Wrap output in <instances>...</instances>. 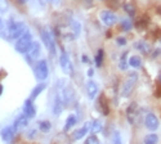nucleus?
<instances>
[{
  "instance_id": "nucleus-39",
  "label": "nucleus",
  "mask_w": 161,
  "mask_h": 144,
  "mask_svg": "<svg viewBox=\"0 0 161 144\" xmlns=\"http://www.w3.org/2000/svg\"><path fill=\"white\" fill-rule=\"evenodd\" d=\"M3 90H4V89H3V85H2V84H0V95H2V94H3Z\"/></svg>"
},
{
  "instance_id": "nucleus-2",
  "label": "nucleus",
  "mask_w": 161,
  "mask_h": 144,
  "mask_svg": "<svg viewBox=\"0 0 161 144\" xmlns=\"http://www.w3.org/2000/svg\"><path fill=\"white\" fill-rule=\"evenodd\" d=\"M32 35L29 32V31H26L19 39H17V41H16V51H18V53L21 54H26L29 51L31 44H32Z\"/></svg>"
},
{
  "instance_id": "nucleus-35",
  "label": "nucleus",
  "mask_w": 161,
  "mask_h": 144,
  "mask_svg": "<svg viewBox=\"0 0 161 144\" xmlns=\"http://www.w3.org/2000/svg\"><path fill=\"white\" fill-rule=\"evenodd\" d=\"M3 29H4V21H3L2 18H0V32L3 31Z\"/></svg>"
},
{
  "instance_id": "nucleus-5",
  "label": "nucleus",
  "mask_w": 161,
  "mask_h": 144,
  "mask_svg": "<svg viewBox=\"0 0 161 144\" xmlns=\"http://www.w3.org/2000/svg\"><path fill=\"white\" fill-rule=\"evenodd\" d=\"M35 71V76L39 81H44L45 78L48 77L49 75V67H48V63L47 61L42 59V61H39L37 64H36V67L34 68Z\"/></svg>"
},
{
  "instance_id": "nucleus-32",
  "label": "nucleus",
  "mask_w": 161,
  "mask_h": 144,
  "mask_svg": "<svg viewBox=\"0 0 161 144\" xmlns=\"http://www.w3.org/2000/svg\"><path fill=\"white\" fill-rule=\"evenodd\" d=\"M8 10V2L7 0H0V13H5Z\"/></svg>"
},
{
  "instance_id": "nucleus-22",
  "label": "nucleus",
  "mask_w": 161,
  "mask_h": 144,
  "mask_svg": "<svg viewBox=\"0 0 161 144\" xmlns=\"http://www.w3.org/2000/svg\"><path fill=\"white\" fill-rule=\"evenodd\" d=\"M126 57H128V51H125V53L120 57V62H119V68L120 70H123V71H125L126 68H128V66H129V61L126 59Z\"/></svg>"
},
{
  "instance_id": "nucleus-38",
  "label": "nucleus",
  "mask_w": 161,
  "mask_h": 144,
  "mask_svg": "<svg viewBox=\"0 0 161 144\" xmlns=\"http://www.w3.org/2000/svg\"><path fill=\"white\" fill-rule=\"evenodd\" d=\"M84 2L88 4V5H90V4H93V0H84Z\"/></svg>"
},
{
  "instance_id": "nucleus-11",
  "label": "nucleus",
  "mask_w": 161,
  "mask_h": 144,
  "mask_svg": "<svg viewBox=\"0 0 161 144\" xmlns=\"http://www.w3.org/2000/svg\"><path fill=\"white\" fill-rule=\"evenodd\" d=\"M101 19L106 26H114L117 22V17L111 10H103L101 13Z\"/></svg>"
},
{
  "instance_id": "nucleus-31",
  "label": "nucleus",
  "mask_w": 161,
  "mask_h": 144,
  "mask_svg": "<svg viewBox=\"0 0 161 144\" xmlns=\"http://www.w3.org/2000/svg\"><path fill=\"white\" fill-rule=\"evenodd\" d=\"M85 144H101V143H99L98 138L96 136V134H92V135L86 139V143H85Z\"/></svg>"
},
{
  "instance_id": "nucleus-36",
  "label": "nucleus",
  "mask_w": 161,
  "mask_h": 144,
  "mask_svg": "<svg viewBox=\"0 0 161 144\" xmlns=\"http://www.w3.org/2000/svg\"><path fill=\"white\" fill-rule=\"evenodd\" d=\"M93 75H94V70H93V68H89V71H88V76L92 77Z\"/></svg>"
},
{
  "instance_id": "nucleus-28",
  "label": "nucleus",
  "mask_w": 161,
  "mask_h": 144,
  "mask_svg": "<svg viewBox=\"0 0 161 144\" xmlns=\"http://www.w3.org/2000/svg\"><path fill=\"white\" fill-rule=\"evenodd\" d=\"M124 9H125V12L128 13L130 17L136 16V8H134L133 4H129V3H128V4H124Z\"/></svg>"
},
{
  "instance_id": "nucleus-16",
  "label": "nucleus",
  "mask_w": 161,
  "mask_h": 144,
  "mask_svg": "<svg viewBox=\"0 0 161 144\" xmlns=\"http://www.w3.org/2000/svg\"><path fill=\"white\" fill-rule=\"evenodd\" d=\"M89 129H90V122H85L81 127H80L79 130H76V131L74 133V139L75 140H80L81 138H84L89 133Z\"/></svg>"
},
{
  "instance_id": "nucleus-6",
  "label": "nucleus",
  "mask_w": 161,
  "mask_h": 144,
  "mask_svg": "<svg viewBox=\"0 0 161 144\" xmlns=\"http://www.w3.org/2000/svg\"><path fill=\"white\" fill-rule=\"evenodd\" d=\"M63 107H64V103H63V99L61 97V94L58 93V90L54 93V97H53V104H52V111H53V115L54 116H59L63 111Z\"/></svg>"
},
{
  "instance_id": "nucleus-37",
  "label": "nucleus",
  "mask_w": 161,
  "mask_h": 144,
  "mask_svg": "<svg viewBox=\"0 0 161 144\" xmlns=\"http://www.w3.org/2000/svg\"><path fill=\"white\" fill-rule=\"evenodd\" d=\"M49 3H52V4H58L59 3V0H48Z\"/></svg>"
},
{
  "instance_id": "nucleus-33",
  "label": "nucleus",
  "mask_w": 161,
  "mask_h": 144,
  "mask_svg": "<svg viewBox=\"0 0 161 144\" xmlns=\"http://www.w3.org/2000/svg\"><path fill=\"white\" fill-rule=\"evenodd\" d=\"M116 43H117V45H120V46L126 45V39H125V37H123V36H120V37H117V39H116Z\"/></svg>"
},
{
  "instance_id": "nucleus-12",
  "label": "nucleus",
  "mask_w": 161,
  "mask_h": 144,
  "mask_svg": "<svg viewBox=\"0 0 161 144\" xmlns=\"http://www.w3.org/2000/svg\"><path fill=\"white\" fill-rule=\"evenodd\" d=\"M14 135H16V130L13 126H5L2 131H0V136H2V139L5 143H10L13 140V138H14Z\"/></svg>"
},
{
  "instance_id": "nucleus-26",
  "label": "nucleus",
  "mask_w": 161,
  "mask_h": 144,
  "mask_svg": "<svg viewBox=\"0 0 161 144\" xmlns=\"http://www.w3.org/2000/svg\"><path fill=\"white\" fill-rule=\"evenodd\" d=\"M52 125L49 121H39V129H40V131H43V133H48L49 130H50Z\"/></svg>"
},
{
  "instance_id": "nucleus-10",
  "label": "nucleus",
  "mask_w": 161,
  "mask_h": 144,
  "mask_svg": "<svg viewBox=\"0 0 161 144\" xmlns=\"http://www.w3.org/2000/svg\"><path fill=\"white\" fill-rule=\"evenodd\" d=\"M144 125H146V127L148 129V130H151V131H155V130L158 129L160 122H158V119L156 117V115L148 113V115L146 116V119H144Z\"/></svg>"
},
{
  "instance_id": "nucleus-3",
  "label": "nucleus",
  "mask_w": 161,
  "mask_h": 144,
  "mask_svg": "<svg viewBox=\"0 0 161 144\" xmlns=\"http://www.w3.org/2000/svg\"><path fill=\"white\" fill-rule=\"evenodd\" d=\"M137 81H138V75L136 72L129 73L128 78L125 80V83L123 84V88H121V97L123 98L130 97V94L133 93V89H134V86H136Z\"/></svg>"
},
{
  "instance_id": "nucleus-27",
  "label": "nucleus",
  "mask_w": 161,
  "mask_h": 144,
  "mask_svg": "<svg viewBox=\"0 0 161 144\" xmlns=\"http://www.w3.org/2000/svg\"><path fill=\"white\" fill-rule=\"evenodd\" d=\"M99 106H101L102 113H103L104 116L108 115L110 109H108V106H107V103H106V99H104V98H101V99H99Z\"/></svg>"
},
{
  "instance_id": "nucleus-1",
  "label": "nucleus",
  "mask_w": 161,
  "mask_h": 144,
  "mask_svg": "<svg viewBox=\"0 0 161 144\" xmlns=\"http://www.w3.org/2000/svg\"><path fill=\"white\" fill-rule=\"evenodd\" d=\"M27 29H26V24L21 21H9L8 22V29H7V35L8 39L10 40H17L19 39Z\"/></svg>"
},
{
  "instance_id": "nucleus-15",
  "label": "nucleus",
  "mask_w": 161,
  "mask_h": 144,
  "mask_svg": "<svg viewBox=\"0 0 161 144\" xmlns=\"http://www.w3.org/2000/svg\"><path fill=\"white\" fill-rule=\"evenodd\" d=\"M86 93H88V98L90 100H93L97 97V94H98V85L96 84V81L90 80V81L86 83Z\"/></svg>"
},
{
  "instance_id": "nucleus-40",
  "label": "nucleus",
  "mask_w": 161,
  "mask_h": 144,
  "mask_svg": "<svg viewBox=\"0 0 161 144\" xmlns=\"http://www.w3.org/2000/svg\"><path fill=\"white\" fill-rule=\"evenodd\" d=\"M158 81L161 83V72H160V75H158Z\"/></svg>"
},
{
  "instance_id": "nucleus-29",
  "label": "nucleus",
  "mask_w": 161,
  "mask_h": 144,
  "mask_svg": "<svg viewBox=\"0 0 161 144\" xmlns=\"http://www.w3.org/2000/svg\"><path fill=\"white\" fill-rule=\"evenodd\" d=\"M121 27L124 31H130L133 29V22L130 19H123L121 21Z\"/></svg>"
},
{
  "instance_id": "nucleus-9",
  "label": "nucleus",
  "mask_w": 161,
  "mask_h": 144,
  "mask_svg": "<svg viewBox=\"0 0 161 144\" xmlns=\"http://www.w3.org/2000/svg\"><path fill=\"white\" fill-rule=\"evenodd\" d=\"M59 66L62 68V71L64 73H71L72 72V64H71V61L67 56L66 51H62L61 56H59Z\"/></svg>"
},
{
  "instance_id": "nucleus-14",
  "label": "nucleus",
  "mask_w": 161,
  "mask_h": 144,
  "mask_svg": "<svg viewBox=\"0 0 161 144\" xmlns=\"http://www.w3.org/2000/svg\"><path fill=\"white\" fill-rule=\"evenodd\" d=\"M29 121H30V119L29 117H26L23 113H21L17 119L14 120V124H13V127H14V130L16 131H18V130H21V129H23V127H26L29 125Z\"/></svg>"
},
{
  "instance_id": "nucleus-30",
  "label": "nucleus",
  "mask_w": 161,
  "mask_h": 144,
  "mask_svg": "<svg viewBox=\"0 0 161 144\" xmlns=\"http://www.w3.org/2000/svg\"><path fill=\"white\" fill-rule=\"evenodd\" d=\"M112 144H123V139H121V135H120L119 131H115V133H114Z\"/></svg>"
},
{
  "instance_id": "nucleus-23",
  "label": "nucleus",
  "mask_w": 161,
  "mask_h": 144,
  "mask_svg": "<svg viewBox=\"0 0 161 144\" xmlns=\"http://www.w3.org/2000/svg\"><path fill=\"white\" fill-rule=\"evenodd\" d=\"M157 141H158V136L156 134H148L143 139V144H157Z\"/></svg>"
},
{
  "instance_id": "nucleus-25",
  "label": "nucleus",
  "mask_w": 161,
  "mask_h": 144,
  "mask_svg": "<svg viewBox=\"0 0 161 144\" xmlns=\"http://www.w3.org/2000/svg\"><path fill=\"white\" fill-rule=\"evenodd\" d=\"M103 57H104V50L103 49H99L96 54V58H94V62H96V66L97 67H101L102 63H103Z\"/></svg>"
},
{
  "instance_id": "nucleus-4",
  "label": "nucleus",
  "mask_w": 161,
  "mask_h": 144,
  "mask_svg": "<svg viewBox=\"0 0 161 144\" xmlns=\"http://www.w3.org/2000/svg\"><path fill=\"white\" fill-rule=\"evenodd\" d=\"M40 36H42V41L47 46L49 53L52 56H56V41H54L52 31H49L48 29H43L42 32H40Z\"/></svg>"
},
{
  "instance_id": "nucleus-7",
  "label": "nucleus",
  "mask_w": 161,
  "mask_h": 144,
  "mask_svg": "<svg viewBox=\"0 0 161 144\" xmlns=\"http://www.w3.org/2000/svg\"><path fill=\"white\" fill-rule=\"evenodd\" d=\"M137 116H138V104L136 102H133L126 108V120H128V122L130 125H134L137 121Z\"/></svg>"
},
{
  "instance_id": "nucleus-24",
  "label": "nucleus",
  "mask_w": 161,
  "mask_h": 144,
  "mask_svg": "<svg viewBox=\"0 0 161 144\" xmlns=\"http://www.w3.org/2000/svg\"><path fill=\"white\" fill-rule=\"evenodd\" d=\"M70 26H71V31H72L74 36L77 37L79 34H80V31H81V26H80V23H79L77 21H71Z\"/></svg>"
},
{
  "instance_id": "nucleus-17",
  "label": "nucleus",
  "mask_w": 161,
  "mask_h": 144,
  "mask_svg": "<svg viewBox=\"0 0 161 144\" xmlns=\"http://www.w3.org/2000/svg\"><path fill=\"white\" fill-rule=\"evenodd\" d=\"M45 88H47V84H45V83H43V81H42V83H39V84L31 90V94H30V98H29V99H31V100L36 99V98L44 91Z\"/></svg>"
},
{
  "instance_id": "nucleus-18",
  "label": "nucleus",
  "mask_w": 161,
  "mask_h": 144,
  "mask_svg": "<svg viewBox=\"0 0 161 144\" xmlns=\"http://www.w3.org/2000/svg\"><path fill=\"white\" fill-rule=\"evenodd\" d=\"M102 131V122L99 120H93L90 121V129H89V133L90 134H97Z\"/></svg>"
},
{
  "instance_id": "nucleus-20",
  "label": "nucleus",
  "mask_w": 161,
  "mask_h": 144,
  "mask_svg": "<svg viewBox=\"0 0 161 144\" xmlns=\"http://www.w3.org/2000/svg\"><path fill=\"white\" fill-rule=\"evenodd\" d=\"M136 48H137L139 51H142V53H144V54H148V53H150V50H151V46L147 44L146 41H143V40L136 43Z\"/></svg>"
},
{
  "instance_id": "nucleus-21",
  "label": "nucleus",
  "mask_w": 161,
  "mask_h": 144,
  "mask_svg": "<svg viewBox=\"0 0 161 144\" xmlns=\"http://www.w3.org/2000/svg\"><path fill=\"white\" fill-rule=\"evenodd\" d=\"M75 124H76V116L75 115H70L69 117H67V120H66V125H64V131H69V130L72 127V126H75Z\"/></svg>"
},
{
  "instance_id": "nucleus-34",
  "label": "nucleus",
  "mask_w": 161,
  "mask_h": 144,
  "mask_svg": "<svg viewBox=\"0 0 161 144\" xmlns=\"http://www.w3.org/2000/svg\"><path fill=\"white\" fill-rule=\"evenodd\" d=\"M81 59H83V62H84V63H89V58H88L85 54H84V56H81Z\"/></svg>"
},
{
  "instance_id": "nucleus-19",
  "label": "nucleus",
  "mask_w": 161,
  "mask_h": 144,
  "mask_svg": "<svg viewBox=\"0 0 161 144\" xmlns=\"http://www.w3.org/2000/svg\"><path fill=\"white\" fill-rule=\"evenodd\" d=\"M129 66L133 68H141L142 67V58L139 56H131L129 58Z\"/></svg>"
},
{
  "instance_id": "nucleus-8",
  "label": "nucleus",
  "mask_w": 161,
  "mask_h": 144,
  "mask_svg": "<svg viewBox=\"0 0 161 144\" xmlns=\"http://www.w3.org/2000/svg\"><path fill=\"white\" fill-rule=\"evenodd\" d=\"M40 53H42V45H40V43H39V41H32V44H31L29 51L26 53V54H27L29 62L31 63V61L37 59L39 56H40Z\"/></svg>"
},
{
  "instance_id": "nucleus-13",
  "label": "nucleus",
  "mask_w": 161,
  "mask_h": 144,
  "mask_svg": "<svg viewBox=\"0 0 161 144\" xmlns=\"http://www.w3.org/2000/svg\"><path fill=\"white\" fill-rule=\"evenodd\" d=\"M26 117H29V119H34V117L36 116V108L34 107V104H32V100L31 99H27L25 102L23 104V112H22Z\"/></svg>"
}]
</instances>
